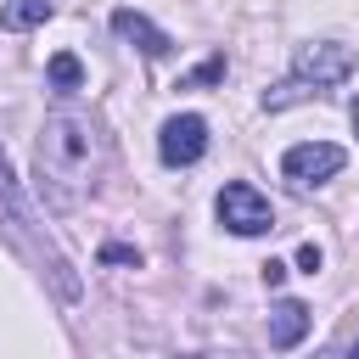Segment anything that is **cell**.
I'll list each match as a JSON object with an SVG mask.
<instances>
[{
  "label": "cell",
  "mask_w": 359,
  "mask_h": 359,
  "mask_svg": "<svg viewBox=\"0 0 359 359\" xmlns=\"http://www.w3.org/2000/svg\"><path fill=\"white\" fill-rule=\"evenodd\" d=\"M342 163H348L342 146H331V140H303V146H292V151L280 157V174H286L297 191H309V185L331 180V174H342Z\"/></svg>",
  "instance_id": "cell-5"
},
{
  "label": "cell",
  "mask_w": 359,
  "mask_h": 359,
  "mask_svg": "<svg viewBox=\"0 0 359 359\" xmlns=\"http://www.w3.org/2000/svg\"><path fill=\"white\" fill-rule=\"evenodd\" d=\"M303 337H309V309L297 297L275 303V314H269V348H297Z\"/></svg>",
  "instance_id": "cell-8"
},
{
  "label": "cell",
  "mask_w": 359,
  "mask_h": 359,
  "mask_svg": "<svg viewBox=\"0 0 359 359\" xmlns=\"http://www.w3.org/2000/svg\"><path fill=\"white\" fill-rule=\"evenodd\" d=\"M101 258H107V264H135V252H129V247H101Z\"/></svg>",
  "instance_id": "cell-13"
},
{
  "label": "cell",
  "mask_w": 359,
  "mask_h": 359,
  "mask_svg": "<svg viewBox=\"0 0 359 359\" xmlns=\"http://www.w3.org/2000/svg\"><path fill=\"white\" fill-rule=\"evenodd\" d=\"M202 151H208V123H202L196 112H180V118L163 123V135H157V157H163L168 168H185V163H196Z\"/></svg>",
  "instance_id": "cell-6"
},
{
  "label": "cell",
  "mask_w": 359,
  "mask_h": 359,
  "mask_svg": "<svg viewBox=\"0 0 359 359\" xmlns=\"http://www.w3.org/2000/svg\"><path fill=\"white\" fill-rule=\"evenodd\" d=\"M280 280H286V264L269 258V264H264V286H280Z\"/></svg>",
  "instance_id": "cell-14"
},
{
  "label": "cell",
  "mask_w": 359,
  "mask_h": 359,
  "mask_svg": "<svg viewBox=\"0 0 359 359\" xmlns=\"http://www.w3.org/2000/svg\"><path fill=\"white\" fill-rule=\"evenodd\" d=\"M50 17V0H6V11H0V28H34V22H45Z\"/></svg>",
  "instance_id": "cell-9"
},
{
  "label": "cell",
  "mask_w": 359,
  "mask_h": 359,
  "mask_svg": "<svg viewBox=\"0 0 359 359\" xmlns=\"http://www.w3.org/2000/svg\"><path fill=\"white\" fill-rule=\"evenodd\" d=\"M219 73H224V56H213V62H202V67H196V73H191L185 84H213Z\"/></svg>",
  "instance_id": "cell-11"
},
{
  "label": "cell",
  "mask_w": 359,
  "mask_h": 359,
  "mask_svg": "<svg viewBox=\"0 0 359 359\" xmlns=\"http://www.w3.org/2000/svg\"><path fill=\"white\" fill-rule=\"evenodd\" d=\"M219 224L236 230V236H264V230H275V213H269V202L247 180H230L219 191Z\"/></svg>",
  "instance_id": "cell-4"
},
{
  "label": "cell",
  "mask_w": 359,
  "mask_h": 359,
  "mask_svg": "<svg viewBox=\"0 0 359 359\" xmlns=\"http://www.w3.org/2000/svg\"><path fill=\"white\" fill-rule=\"evenodd\" d=\"M353 123H359V101H353Z\"/></svg>",
  "instance_id": "cell-15"
},
{
  "label": "cell",
  "mask_w": 359,
  "mask_h": 359,
  "mask_svg": "<svg viewBox=\"0 0 359 359\" xmlns=\"http://www.w3.org/2000/svg\"><path fill=\"white\" fill-rule=\"evenodd\" d=\"M50 84H56V90H79V84H84L79 56H67V50H62V56H50Z\"/></svg>",
  "instance_id": "cell-10"
},
{
  "label": "cell",
  "mask_w": 359,
  "mask_h": 359,
  "mask_svg": "<svg viewBox=\"0 0 359 359\" xmlns=\"http://www.w3.org/2000/svg\"><path fill=\"white\" fill-rule=\"evenodd\" d=\"M353 353H359V342H353Z\"/></svg>",
  "instance_id": "cell-16"
},
{
  "label": "cell",
  "mask_w": 359,
  "mask_h": 359,
  "mask_svg": "<svg viewBox=\"0 0 359 359\" xmlns=\"http://www.w3.org/2000/svg\"><path fill=\"white\" fill-rule=\"evenodd\" d=\"M353 67H359V56H353L348 45H337V39L297 45L292 79H286L280 90H269V95H264V107H269V112H280V107H292V101H303V95H314V90H331V84H342Z\"/></svg>",
  "instance_id": "cell-3"
},
{
  "label": "cell",
  "mask_w": 359,
  "mask_h": 359,
  "mask_svg": "<svg viewBox=\"0 0 359 359\" xmlns=\"http://www.w3.org/2000/svg\"><path fill=\"white\" fill-rule=\"evenodd\" d=\"M112 28H118V34L129 39V45H140L146 56H168V45H174V39H168V34H163V28L151 22V17L129 11V6H118V11H112Z\"/></svg>",
  "instance_id": "cell-7"
},
{
  "label": "cell",
  "mask_w": 359,
  "mask_h": 359,
  "mask_svg": "<svg viewBox=\"0 0 359 359\" xmlns=\"http://www.w3.org/2000/svg\"><path fill=\"white\" fill-rule=\"evenodd\" d=\"M297 264H303V275H314V269H320V247L303 241V247H297Z\"/></svg>",
  "instance_id": "cell-12"
},
{
  "label": "cell",
  "mask_w": 359,
  "mask_h": 359,
  "mask_svg": "<svg viewBox=\"0 0 359 359\" xmlns=\"http://www.w3.org/2000/svg\"><path fill=\"white\" fill-rule=\"evenodd\" d=\"M0 224H6V236L56 280V292L62 297H79V275H73V264L56 252V241L34 224V213H28V202H22V191H17V180H11V163H6V146H0Z\"/></svg>",
  "instance_id": "cell-2"
},
{
  "label": "cell",
  "mask_w": 359,
  "mask_h": 359,
  "mask_svg": "<svg viewBox=\"0 0 359 359\" xmlns=\"http://www.w3.org/2000/svg\"><path fill=\"white\" fill-rule=\"evenodd\" d=\"M95 123L79 118V112H50L45 129H39V146H34V180H39V196H50L56 208H73L90 180H95Z\"/></svg>",
  "instance_id": "cell-1"
}]
</instances>
